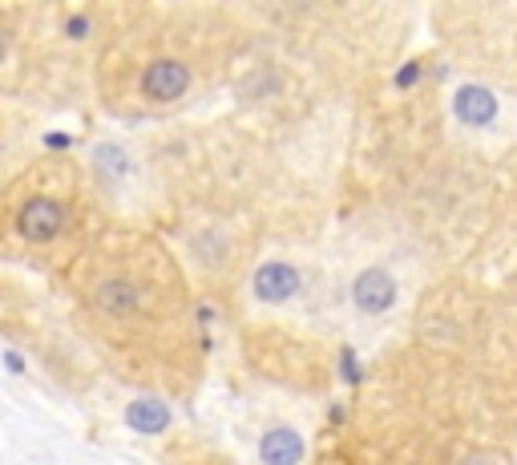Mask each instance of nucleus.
Returning a JSON list of instances; mask_svg holds the SVG:
<instances>
[{
  "label": "nucleus",
  "mask_w": 517,
  "mask_h": 465,
  "mask_svg": "<svg viewBox=\"0 0 517 465\" xmlns=\"http://www.w3.org/2000/svg\"><path fill=\"white\" fill-rule=\"evenodd\" d=\"M85 182L69 158H41L0 191V251L33 263L81 231Z\"/></svg>",
  "instance_id": "1"
},
{
  "label": "nucleus",
  "mask_w": 517,
  "mask_h": 465,
  "mask_svg": "<svg viewBox=\"0 0 517 465\" xmlns=\"http://www.w3.org/2000/svg\"><path fill=\"white\" fill-rule=\"evenodd\" d=\"M194 85V69L182 57H154L138 73V98L150 106H174Z\"/></svg>",
  "instance_id": "2"
},
{
  "label": "nucleus",
  "mask_w": 517,
  "mask_h": 465,
  "mask_svg": "<svg viewBox=\"0 0 517 465\" xmlns=\"http://www.w3.org/2000/svg\"><path fill=\"white\" fill-rule=\"evenodd\" d=\"M352 304H356L364 316H384V312L396 304V279H392L384 267H364V271L352 279Z\"/></svg>",
  "instance_id": "3"
},
{
  "label": "nucleus",
  "mask_w": 517,
  "mask_h": 465,
  "mask_svg": "<svg viewBox=\"0 0 517 465\" xmlns=\"http://www.w3.org/2000/svg\"><path fill=\"white\" fill-rule=\"evenodd\" d=\"M497 93L489 89V85H477V81H469V85H461L457 93H453V114H457V122L461 126H469V130H485V126H493L497 122Z\"/></svg>",
  "instance_id": "4"
},
{
  "label": "nucleus",
  "mask_w": 517,
  "mask_h": 465,
  "mask_svg": "<svg viewBox=\"0 0 517 465\" xmlns=\"http://www.w3.org/2000/svg\"><path fill=\"white\" fill-rule=\"evenodd\" d=\"M299 271L291 267V263H283V259H271V263H263L259 271H255V279H251V288H255V296L263 300V304H283V300H291L295 292H299Z\"/></svg>",
  "instance_id": "5"
},
{
  "label": "nucleus",
  "mask_w": 517,
  "mask_h": 465,
  "mask_svg": "<svg viewBox=\"0 0 517 465\" xmlns=\"http://www.w3.org/2000/svg\"><path fill=\"white\" fill-rule=\"evenodd\" d=\"M259 461L263 465H299L303 461V437L287 425H275L259 437Z\"/></svg>",
  "instance_id": "6"
},
{
  "label": "nucleus",
  "mask_w": 517,
  "mask_h": 465,
  "mask_svg": "<svg viewBox=\"0 0 517 465\" xmlns=\"http://www.w3.org/2000/svg\"><path fill=\"white\" fill-rule=\"evenodd\" d=\"M126 425L142 437H158L170 425V409L158 397H138V401L126 405Z\"/></svg>",
  "instance_id": "7"
},
{
  "label": "nucleus",
  "mask_w": 517,
  "mask_h": 465,
  "mask_svg": "<svg viewBox=\"0 0 517 465\" xmlns=\"http://www.w3.org/2000/svg\"><path fill=\"white\" fill-rule=\"evenodd\" d=\"M93 166H97L101 174H114V178H122V174L130 170V158H126V150H122L118 142H101V146L93 150Z\"/></svg>",
  "instance_id": "8"
},
{
  "label": "nucleus",
  "mask_w": 517,
  "mask_h": 465,
  "mask_svg": "<svg viewBox=\"0 0 517 465\" xmlns=\"http://www.w3.org/2000/svg\"><path fill=\"white\" fill-rule=\"evenodd\" d=\"M61 33H65L69 41H85V37L93 33V17H89V13H65V17H61Z\"/></svg>",
  "instance_id": "9"
},
{
  "label": "nucleus",
  "mask_w": 517,
  "mask_h": 465,
  "mask_svg": "<svg viewBox=\"0 0 517 465\" xmlns=\"http://www.w3.org/2000/svg\"><path fill=\"white\" fill-rule=\"evenodd\" d=\"M340 368H344V381L348 385H356L360 381V360H356V352L348 348V352H340Z\"/></svg>",
  "instance_id": "10"
},
{
  "label": "nucleus",
  "mask_w": 517,
  "mask_h": 465,
  "mask_svg": "<svg viewBox=\"0 0 517 465\" xmlns=\"http://www.w3.org/2000/svg\"><path fill=\"white\" fill-rule=\"evenodd\" d=\"M45 146H49V150H69L73 138H69V134H45Z\"/></svg>",
  "instance_id": "11"
},
{
  "label": "nucleus",
  "mask_w": 517,
  "mask_h": 465,
  "mask_svg": "<svg viewBox=\"0 0 517 465\" xmlns=\"http://www.w3.org/2000/svg\"><path fill=\"white\" fill-rule=\"evenodd\" d=\"M417 77H421V65H408V69H400V73H396V85H412Z\"/></svg>",
  "instance_id": "12"
},
{
  "label": "nucleus",
  "mask_w": 517,
  "mask_h": 465,
  "mask_svg": "<svg viewBox=\"0 0 517 465\" xmlns=\"http://www.w3.org/2000/svg\"><path fill=\"white\" fill-rule=\"evenodd\" d=\"M457 465H497V457H489V453H469V457H461Z\"/></svg>",
  "instance_id": "13"
},
{
  "label": "nucleus",
  "mask_w": 517,
  "mask_h": 465,
  "mask_svg": "<svg viewBox=\"0 0 517 465\" xmlns=\"http://www.w3.org/2000/svg\"><path fill=\"white\" fill-rule=\"evenodd\" d=\"M5 364H9V372H17V377L25 372V356L21 352H5Z\"/></svg>",
  "instance_id": "14"
},
{
  "label": "nucleus",
  "mask_w": 517,
  "mask_h": 465,
  "mask_svg": "<svg viewBox=\"0 0 517 465\" xmlns=\"http://www.w3.org/2000/svg\"><path fill=\"white\" fill-rule=\"evenodd\" d=\"M5 53H9V41H5V29H0V61H5Z\"/></svg>",
  "instance_id": "15"
}]
</instances>
